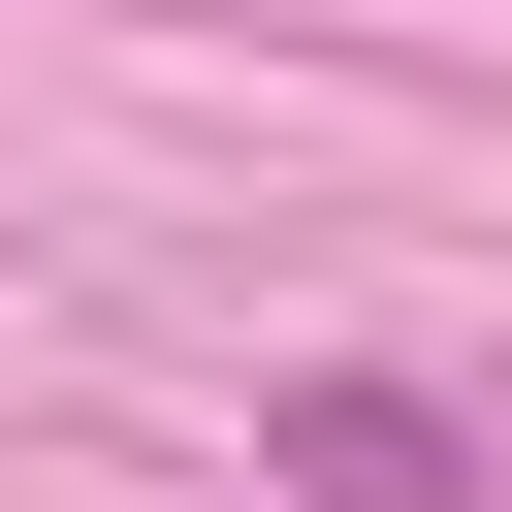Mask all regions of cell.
Instances as JSON below:
<instances>
[{
    "label": "cell",
    "instance_id": "cell-1",
    "mask_svg": "<svg viewBox=\"0 0 512 512\" xmlns=\"http://www.w3.org/2000/svg\"><path fill=\"white\" fill-rule=\"evenodd\" d=\"M256 480H288V512H512V448H480L448 384H384V352L256 384Z\"/></svg>",
    "mask_w": 512,
    "mask_h": 512
}]
</instances>
